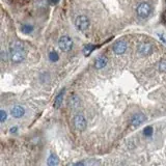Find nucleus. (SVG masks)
Returning a JSON list of instances; mask_svg holds the SVG:
<instances>
[{"label":"nucleus","mask_w":166,"mask_h":166,"mask_svg":"<svg viewBox=\"0 0 166 166\" xmlns=\"http://www.w3.org/2000/svg\"><path fill=\"white\" fill-rule=\"evenodd\" d=\"M9 55L14 64H20L26 57V49L21 42L14 41L9 45Z\"/></svg>","instance_id":"f257e3e1"},{"label":"nucleus","mask_w":166,"mask_h":166,"mask_svg":"<svg viewBox=\"0 0 166 166\" xmlns=\"http://www.w3.org/2000/svg\"><path fill=\"white\" fill-rule=\"evenodd\" d=\"M152 5L148 2H141V3L138 4L136 8V13H137V16L141 19H146L148 17H149V15L152 14Z\"/></svg>","instance_id":"f03ea898"},{"label":"nucleus","mask_w":166,"mask_h":166,"mask_svg":"<svg viewBox=\"0 0 166 166\" xmlns=\"http://www.w3.org/2000/svg\"><path fill=\"white\" fill-rule=\"evenodd\" d=\"M58 46L62 52H69L73 48V39L67 36H64L58 41Z\"/></svg>","instance_id":"7ed1b4c3"},{"label":"nucleus","mask_w":166,"mask_h":166,"mask_svg":"<svg viewBox=\"0 0 166 166\" xmlns=\"http://www.w3.org/2000/svg\"><path fill=\"white\" fill-rule=\"evenodd\" d=\"M89 24H90L89 19L84 15L78 16V17L76 18V20H75V25H76V27L78 28L80 31H85V30H87L88 27H89Z\"/></svg>","instance_id":"20e7f679"},{"label":"nucleus","mask_w":166,"mask_h":166,"mask_svg":"<svg viewBox=\"0 0 166 166\" xmlns=\"http://www.w3.org/2000/svg\"><path fill=\"white\" fill-rule=\"evenodd\" d=\"M112 49H113V52L115 53L116 55H121L127 51L128 44H127V42L124 41V39H120V41H117L115 44H114Z\"/></svg>","instance_id":"39448f33"},{"label":"nucleus","mask_w":166,"mask_h":166,"mask_svg":"<svg viewBox=\"0 0 166 166\" xmlns=\"http://www.w3.org/2000/svg\"><path fill=\"white\" fill-rule=\"evenodd\" d=\"M86 120L82 114H77L74 117V126L78 131H84L86 129Z\"/></svg>","instance_id":"423d86ee"},{"label":"nucleus","mask_w":166,"mask_h":166,"mask_svg":"<svg viewBox=\"0 0 166 166\" xmlns=\"http://www.w3.org/2000/svg\"><path fill=\"white\" fill-rule=\"evenodd\" d=\"M137 52L142 56H148L153 52V46L149 43H141L137 47Z\"/></svg>","instance_id":"0eeeda50"},{"label":"nucleus","mask_w":166,"mask_h":166,"mask_svg":"<svg viewBox=\"0 0 166 166\" xmlns=\"http://www.w3.org/2000/svg\"><path fill=\"white\" fill-rule=\"evenodd\" d=\"M146 117L144 116V114L136 113L132 116V118H131V124H132L134 127H138V126H140L141 124H143L144 121H146Z\"/></svg>","instance_id":"6e6552de"},{"label":"nucleus","mask_w":166,"mask_h":166,"mask_svg":"<svg viewBox=\"0 0 166 166\" xmlns=\"http://www.w3.org/2000/svg\"><path fill=\"white\" fill-rule=\"evenodd\" d=\"M25 113V109L23 108L21 105H15V106L11 108V115L15 118H20L24 115Z\"/></svg>","instance_id":"1a4fd4ad"},{"label":"nucleus","mask_w":166,"mask_h":166,"mask_svg":"<svg viewBox=\"0 0 166 166\" xmlns=\"http://www.w3.org/2000/svg\"><path fill=\"white\" fill-rule=\"evenodd\" d=\"M108 64V58L106 56H100L96 59L95 61V67L96 69H104L105 67Z\"/></svg>","instance_id":"9d476101"},{"label":"nucleus","mask_w":166,"mask_h":166,"mask_svg":"<svg viewBox=\"0 0 166 166\" xmlns=\"http://www.w3.org/2000/svg\"><path fill=\"white\" fill-rule=\"evenodd\" d=\"M58 162H59V160H58L57 156L55 154H51L47 160V166H57Z\"/></svg>","instance_id":"9b49d317"},{"label":"nucleus","mask_w":166,"mask_h":166,"mask_svg":"<svg viewBox=\"0 0 166 166\" xmlns=\"http://www.w3.org/2000/svg\"><path fill=\"white\" fill-rule=\"evenodd\" d=\"M64 89H62L61 92L58 93V96L56 97L55 101H54V107L55 108H59L61 106V103L64 101Z\"/></svg>","instance_id":"f8f14e48"},{"label":"nucleus","mask_w":166,"mask_h":166,"mask_svg":"<svg viewBox=\"0 0 166 166\" xmlns=\"http://www.w3.org/2000/svg\"><path fill=\"white\" fill-rule=\"evenodd\" d=\"M79 104H80L79 98L77 97V96H72L71 99H70V106H71L72 108H76V107L79 106Z\"/></svg>","instance_id":"ddd939ff"},{"label":"nucleus","mask_w":166,"mask_h":166,"mask_svg":"<svg viewBox=\"0 0 166 166\" xmlns=\"http://www.w3.org/2000/svg\"><path fill=\"white\" fill-rule=\"evenodd\" d=\"M95 50V46L92 45V44H88V45H85L83 47V54L85 56H88L92 51Z\"/></svg>","instance_id":"4468645a"},{"label":"nucleus","mask_w":166,"mask_h":166,"mask_svg":"<svg viewBox=\"0 0 166 166\" xmlns=\"http://www.w3.org/2000/svg\"><path fill=\"white\" fill-rule=\"evenodd\" d=\"M49 59L53 62H56L59 59V55H58L57 52H55V51H51V52L49 53Z\"/></svg>","instance_id":"2eb2a0df"},{"label":"nucleus","mask_w":166,"mask_h":166,"mask_svg":"<svg viewBox=\"0 0 166 166\" xmlns=\"http://www.w3.org/2000/svg\"><path fill=\"white\" fill-rule=\"evenodd\" d=\"M143 134L146 135V136H148V137L152 136V135H153V127H151V126H149V127L144 128Z\"/></svg>","instance_id":"dca6fc26"},{"label":"nucleus","mask_w":166,"mask_h":166,"mask_svg":"<svg viewBox=\"0 0 166 166\" xmlns=\"http://www.w3.org/2000/svg\"><path fill=\"white\" fill-rule=\"evenodd\" d=\"M32 30H33V27H32L31 25H24V26L22 27V31L24 32V33H30Z\"/></svg>","instance_id":"f3484780"},{"label":"nucleus","mask_w":166,"mask_h":166,"mask_svg":"<svg viewBox=\"0 0 166 166\" xmlns=\"http://www.w3.org/2000/svg\"><path fill=\"white\" fill-rule=\"evenodd\" d=\"M159 70L162 72H166V59H162L159 62Z\"/></svg>","instance_id":"a211bd4d"},{"label":"nucleus","mask_w":166,"mask_h":166,"mask_svg":"<svg viewBox=\"0 0 166 166\" xmlns=\"http://www.w3.org/2000/svg\"><path fill=\"white\" fill-rule=\"evenodd\" d=\"M5 120H6V112L4 110H1L0 111V121L3 123V121H5Z\"/></svg>","instance_id":"6ab92c4d"},{"label":"nucleus","mask_w":166,"mask_h":166,"mask_svg":"<svg viewBox=\"0 0 166 166\" xmlns=\"http://www.w3.org/2000/svg\"><path fill=\"white\" fill-rule=\"evenodd\" d=\"M158 36H159V39H160L161 41L163 42V43L166 44V39H165V37H164V36H163L162 33H158Z\"/></svg>","instance_id":"aec40b11"},{"label":"nucleus","mask_w":166,"mask_h":166,"mask_svg":"<svg viewBox=\"0 0 166 166\" xmlns=\"http://www.w3.org/2000/svg\"><path fill=\"white\" fill-rule=\"evenodd\" d=\"M18 131V128L17 127H14V128H11V133H15V132H17Z\"/></svg>","instance_id":"412c9836"},{"label":"nucleus","mask_w":166,"mask_h":166,"mask_svg":"<svg viewBox=\"0 0 166 166\" xmlns=\"http://www.w3.org/2000/svg\"><path fill=\"white\" fill-rule=\"evenodd\" d=\"M74 166H84V164L82 162H78V163H76V164H75Z\"/></svg>","instance_id":"4be33fe9"},{"label":"nucleus","mask_w":166,"mask_h":166,"mask_svg":"<svg viewBox=\"0 0 166 166\" xmlns=\"http://www.w3.org/2000/svg\"><path fill=\"white\" fill-rule=\"evenodd\" d=\"M58 1H59V0H51V2H52L53 4H56V3H57Z\"/></svg>","instance_id":"5701e85b"}]
</instances>
